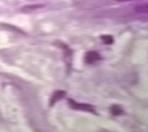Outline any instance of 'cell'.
Masks as SVG:
<instances>
[{
    "instance_id": "cell-1",
    "label": "cell",
    "mask_w": 148,
    "mask_h": 132,
    "mask_svg": "<svg viewBox=\"0 0 148 132\" xmlns=\"http://www.w3.org/2000/svg\"><path fill=\"white\" fill-rule=\"evenodd\" d=\"M68 103H69L70 107L72 109L81 110V111H85V112L92 113V114H96L95 107H92V105H89V104H86V103H79V102H76L75 101L71 100V99L68 100Z\"/></svg>"
},
{
    "instance_id": "cell-2",
    "label": "cell",
    "mask_w": 148,
    "mask_h": 132,
    "mask_svg": "<svg viewBox=\"0 0 148 132\" xmlns=\"http://www.w3.org/2000/svg\"><path fill=\"white\" fill-rule=\"evenodd\" d=\"M102 59L101 55L96 51H89L85 55V62L88 64H95Z\"/></svg>"
},
{
    "instance_id": "cell-3",
    "label": "cell",
    "mask_w": 148,
    "mask_h": 132,
    "mask_svg": "<svg viewBox=\"0 0 148 132\" xmlns=\"http://www.w3.org/2000/svg\"><path fill=\"white\" fill-rule=\"evenodd\" d=\"M64 96H65V92H64V91H56L53 93V95H52V97L50 99L49 105L50 106H53L56 102L60 101L61 99H63Z\"/></svg>"
},
{
    "instance_id": "cell-4",
    "label": "cell",
    "mask_w": 148,
    "mask_h": 132,
    "mask_svg": "<svg viewBox=\"0 0 148 132\" xmlns=\"http://www.w3.org/2000/svg\"><path fill=\"white\" fill-rule=\"evenodd\" d=\"M110 112H111V114L114 115V116H121V115H123V110L120 106L114 105L110 107Z\"/></svg>"
},
{
    "instance_id": "cell-5",
    "label": "cell",
    "mask_w": 148,
    "mask_h": 132,
    "mask_svg": "<svg viewBox=\"0 0 148 132\" xmlns=\"http://www.w3.org/2000/svg\"><path fill=\"white\" fill-rule=\"evenodd\" d=\"M101 40L105 43V44H112L114 42V39L111 35H101Z\"/></svg>"
},
{
    "instance_id": "cell-6",
    "label": "cell",
    "mask_w": 148,
    "mask_h": 132,
    "mask_svg": "<svg viewBox=\"0 0 148 132\" xmlns=\"http://www.w3.org/2000/svg\"><path fill=\"white\" fill-rule=\"evenodd\" d=\"M135 11L138 13H146L147 11H148V6H147V4H142V5H138L136 8H135Z\"/></svg>"
},
{
    "instance_id": "cell-7",
    "label": "cell",
    "mask_w": 148,
    "mask_h": 132,
    "mask_svg": "<svg viewBox=\"0 0 148 132\" xmlns=\"http://www.w3.org/2000/svg\"><path fill=\"white\" fill-rule=\"evenodd\" d=\"M42 7H44L43 5H29L24 6L23 10L24 11H34V10L40 9V8H42Z\"/></svg>"
},
{
    "instance_id": "cell-8",
    "label": "cell",
    "mask_w": 148,
    "mask_h": 132,
    "mask_svg": "<svg viewBox=\"0 0 148 132\" xmlns=\"http://www.w3.org/2000/svg\"><path fill=\"white\" fill-rule=\"evenodd\" d=\"M118 2H125V1H132V0H116Z\"/></svg>"
}]
</instances>
